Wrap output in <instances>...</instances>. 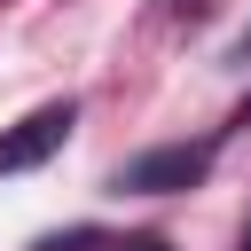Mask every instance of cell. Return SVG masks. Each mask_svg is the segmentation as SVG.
<instances>
[{
  "label": "cell",
  "instance_id": "obj_1",
  "mask_svg": "<svg viewBox=\"0 0 251 251\" xmlns=\"http://www.w3.org/2000/svg\"><path fill=\"white\" fill-rule=\"evenodd\" d=\"M212 173V141H173V149H141L126 173H118V188H133V196H173V188H196Z\"/></svg>",
  "mask_w": 251,
  "mask_h": 251
},
{
  "label": "cell",
  "instance_id": "obj_2",
  "mask_svg": "<svg viewBox=\"0 0 251 251\" xmlns=\"http://www.w3.org/2000/svg\"><path fill=\"white\" fill-rule=\"evenodd\" d=\"M71 126H78L71 102H39L31 118H16V126L0 133V173H31V165H47V157L71 141Z\"/></svg>",
  "mask_w": 251,
  "mask_h": 251
},
{
  "label": "cell",
  "instance_id": "obj_3",
  "mask_svg": "<svg viewBox=\"0 0 251 251\" xmlns=\"http://www.w3.org/2000/svg\"><path fill=\"white\" fill-rule=\"evenodd\" d=\"M86 243H94V235H86V227H78V235H47V243H39V251H86Z\"/></svg>",
  "mask_w": 251,
  "mask_h": 251
},
{
  "label": "cell",
  "instance_id": "obj_4",
  "mask_svg": "<svg viewBox=\"0 0 251 251\" xmlns=\"http://www.w3.org/2000/svg\"><path fill=\"white\" fill-rule=\"evenodd\" d=\"M118 251H173V243H165V235H126Z\"/></svg>",
  "mask_w": 251,
  "mask_h": 251
},
{
  "label": "cell",
  "instance_id": "obj_5",
  "mask_svg": "<svg viewBox=\"0 0 251 251\" xmlns=\"http://www.w3.org/2000/svg\"><path fill=\"white\" fill-rule=\"evenodd\" d=\"M243 47H251V31H243Z\"/></svg>",
  "mask_w": 251,
  "mask_h": 251
},
{
  "label": "cell",
  "instance_id": "obj_6",
  "mask_svg": "<svg viewBox=\"0 0 251 251\" xmlns=\"http://www.w3.org/2000/svg\"><path fill=\"white\" fill-rule=\"evenodd\" d=\"M243 251H251V235H243Z\"/></svg>",
  "mask_w": 251,
  "mask_h": 251
}]
</instances>
